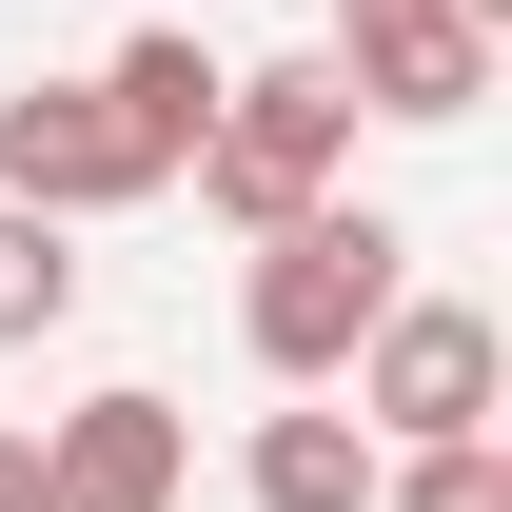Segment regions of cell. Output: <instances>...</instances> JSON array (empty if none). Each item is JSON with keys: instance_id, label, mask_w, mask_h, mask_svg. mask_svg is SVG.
Returning <instances> with one entry per match:
<instances>
[{"instance_id": "6da1fadb", "label": "cell", "mask_w": 512, "mask_h": 512, "mask_svg": "<svg viewBox=\"0 0 512 512\" xmlns=\"http://www.w3.org/2000/svg\"><path fill=\"white\" fill-rule=\"evenodd\" d=\"M414 296V237H394L375 197H316L296 237H256V276H237V335H256V375L276 394H335L355 375V335Z\"/></svg>"}, {"instance_id": "7a4b0ae2", "label": "cell", "mask_w": 512, "mask_h": 512, "mask_svg": "<svg viewBox=\"0 0 512 512\" xmlns=\"http://www.w3.org/2000/svg\"><path fill=\"white\" fill-rule=\"evenodd\" d=\"M335 178H355V99H335V60H237V79H217L197 197H217L237 237H296Z\"/></svg>"}, {"instance_id": "3957f363", "label": "cell", "mask_w": 512, "mask_h": 512, "mask_svg": "<svg viewBox=\"0 0 512 512\" xmlns=\"http://www.w3.org/2000/svg\"><path fill=\"white\" fill-rule=\"evenodd\" d=\"M493 316L473 296H394L375 335H355V434L375 453H453V434H493Z\"/></svg>"}, {"instance_id": "277c9868", "label": "cell", "mask_w": 512, "mask_h": 512, "mask_svg": "<svg viewBox=\"0 0 512 512\" xmlns=\"http://www.w3.org/2000/svg\"><path fill=\"white\" fill-rule=\"evenodd\" d=\"M0 197L79 237V217H138V197H178V178L119 138V99H99V79H20V99H0Z\"/></svg>"}, {"instance_id": "5b68a950", "label": "cell", "mask_w": 512, "mask_h": 512, "mask_svg": "<svg viewBox=\"0 0 512 512\" xmlns=\"http://www.w3.org/2000/svg\"><path fill=\"white\" fill-rule=\"evenodd\" d=\"M335 99L355 119H473L493 99V40L453 0H335Z\"/></svg>"}, {"instance_id": "8992f818", "label": "cell", "mask_w": 512, "mask_h": 512, "mask_svg": "<svg viewBox=\"0 0 512 512\" xmlns=\"http://www.w3.org/2000/svg\"><path fill=\"white\" fill-rule=\"evenodd\" d=\"M40 512H178V394H79L40 414Z\"/></svg>"}, {"instance_id": "52a82bcc", "label": "cell", "mask_w": 512, "mask_h": 512, "mask_svg": "<svg viewBox=\"0 0 512 512\" xmlns=\"http://www.w3.org/2000/svg\"><path fill=\"white\" fill-rule=\"evenodd\" d=\"M217 79H237V60H217L197 20H138L119 60H99V99H119V138L158 158V178H197V138H217Z\"/></svg>"}, {"instance_id": "ba28073f", "label": "cell", "mask_w": 512, "mask_h": 512, "mask_svg": "<svg viewBox=\"0 0 512 512\" xmlns=\"http://www.w3.org/2000/svg\"><path fill=\"white\" fill-rule=\"evenodd\" d=\"M237 493H256V512H375V434H355L335 394H296V414H256Z\"/></svg>"}, {"instance_id": "9c48e42d", "label": "cell", "mask_w": 512, "mask_h": 512, "mask_svg": "<svg viewBox=\"0 0 512 512\" xmlns=\"http://www.w3.org/2000/svg\"><path fill=\"white\" fill-rule=\"evenodd\" d=\"M60 316H79V237H60V217H20V197H0V355H40Z\"/></svg>"}, {"instance_id": "30bf717a", "label": "cell", "mask_w": 512, "mask_h": 512, "mask_svg": "<svg viewBox=\"0 0 512 512\" xmlns=\"http://www.w3.org/2000/svg\"><path fill=\"white\" fill-rule=\"evenodd\" d=\"M375 512H512V453L453 434V453H375Z\"/></svg>"}, {"instance_id": "8fae6325", "label": "cell", "mask_w": 512, "mask_h": 512, "mask_svg": "<svg viewBox=\"0 0 512 512\" xmlns=\"http://www.w3.org/2000/svg\"><path fill=\"white\" fill-rule=\"evenodd\" d=\"M0 512H40V434H20V414H0Z\"/></svg>"}]
</instances>
